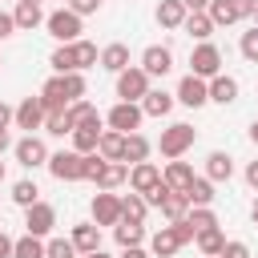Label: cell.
<instances>
[{
    "label": "cell",
    "mask_w": 258,
    "mask_h": 258,
    "mask_svg": "<svg viewBox=\"0 0 258 258\" xmlns=\"http://www.w3.org/2000/svg\"><path fill=\"white\" fill-rule=\"evenodd\" d=\"M81 97H85V77H81V73H56V77H48L44 89H40V101H44L48 109H69V105L81 101Z\"/></svg>",
    "instance_id": "obj_1"
},
{
    "label": "cell",
    "mask_w": 258,
    "mask_h": 258,
    "mask_svg": "<svg viewBox=\"0 0 258 258\" xmlns=\"http://www.w3.org/2000/svg\"><path fill=\"white\" fill-rule=\"evenodd\" d=\"M198 234H194V226H189V218H181V222H169V226H161L153 238H149V250L157 254V258H173L185 242H194Z\"/></svg>",
    "instance_id": "obj_2"
},
{
    "label": "cell",
    "mask_w": 258,
    "mask_h": 258,
    "mask_svg": "<svg viewBox=\"0 0 258 258\" xmlns=\"http://www.w3.org/2000/svg\"><path fill=\"white\" fill-rule=\"evenodd\" d=\"M85 157H89V153H77V149L48 153V173H52L56 181H85Z\"/></svg>",
    "instance_id": "obj_3"
},
{
    "label": "cell",
    "mask_w": 258,
    "mask_h": 258,
    "mask_svg": "<svg viewBox=\"0 0 258 258\" xmlns=\"http://www.w3.org/2000/svg\"><path fill=\"white\" fill-rule=\"evenodd\" d=\"M44 28H48V36H52V40H60V44L81 40V16H77L73 8H56V12H48Z\"/></svg>",
    "instance_id": "obj_4"
},
{
    "label": "cell",
    "mask_w": 258,
    "mask_h": 258,
    "mask_svg": "<svg viewBox=\"0 0 258 258\" xmlns=\"http://www.w3.org/2000/svg\"><path fill=\"white\" fill-rule=\"evenodd\" d=\"M194 137H198V129L194 125H185V121H177V125H169V129H161V157H181L189 145H194Z\"/></svg>",
    "instance_id": "obj_5"
},
{
    "label": "cell",
    "mask_w": 258,
    "mask_h": 258,
    "mask_svg": "<svg viewBox=\"0 0 258 258\" xmlns=\"http://www.w3.org/2000/svg\"><path fill=\"white\" fill-rule=\"evenodd\" d=\"M149 93V73L141 64H129L125 73H117V97L121 101H141Z\"/></svg>",
    "instance_id": "obj_6"
},
{
    "label": "cell",
    "mask_w": 258,
    "mask_h": 258,
    "mask_svg": "<svg viewBox=\"0 0 258 258\" xmlns=\"http://www.w3.org/2000/svg\"><path fill=\"white\" fill-rule=\"evenodd\" d=\"M141 117H145V109H141V101H117L113 109H109V129H117V133H137V125H141Z\"/></svg>",
    "instance_id": "obj_7"
},
{
    "label": "cell",
    "mask_w": 258,
    "mask_h": 258,
    "mask_svg": "<svg viewBox=\"0 0 258 258\" xmlns=\"http://www.w3.org/2000/svg\"><path fill=\"white\" fill-rule=\"evenodd\" d=\"M189 73H198V77H218L222 73V52H218V44H210V40H202L194 52H189Z\"/></svg>",
    "instance_id": "obj_8"
},
{
    "label": "cell",
    "mask_w": 258,
    "mask_h": 258,
    "mask_svg": "<svg viewBox=\"0 0 258 258\" xmlns=\"http://www.w3.org/2000/svg\"><path fill=\"white\" fill-rule=\"evenodd\" d=\"M177 101H181L185 109H202V105L210 101V85H206V77H198V73L181 77V85H177Z\"/></svg>",
    "instance_id": "obj_9"
},
{
    "label": "cell",
    "mask_w": 258,
    "mask_h": 258,
    "mask_svg": "<svg viewBox=\"0 0 258 258\" xmlns=\"http://www.w3.org/2000/svg\"><path fill=\"white\" fill-rule=\"evenodd\" d=\"M44 117H48V105L40 101V97H24L20 105H16V129H44Z\"/></svg>",
    "instance_id": "obj_10"
},
{
    "label": "cell",
    "mask_w": 258,
    "mask_h": 258,
    "mask_svg": "<svg viewBox=\"0 0 258 258\" xmlns=\"http://www.w3.org/2000/svg\"><path fill=\"white\" fill-rule=\"evenodd\" d=\"M12 153H16V161L24 165V169H36V165H48V149H44V141L40 137H20L16 145H12Z\"/></svg>",
    "instance_id": "obj_11"
},
{
    "label": "cell",
    "mask_w": 258,
    "mask_h": 258,
    "mask_svg": "<svg viewBox=\"0 0 258 258\" xmlns=\"http://www.w3.org/2000/svg\"><path fill=\"white\" fill-rule=\"evenodd\" d=\"M24 226H28V234L44 238V234L56 226V210H52L48 202H32V206L24 210Z\"/></svg>",
    "instance_id": "obj_12"
},
{
    "label": "cell",
    "mask_w": 258,
    "mask_h": 258,
    "mask_svg": "<svg viewBox=\"0 0 258 258\" xmlns=\"http://www.w3.org/2000/svg\"><path fill=\"white\" fill-rule=\"evenodd\" d=\"M93 222H97V226H117V222H121V198L109 194V189H101V194L93 198Z\"/></svg>",
    "instance_id": "obj_13"
},
{
    "label": "cell",
    "mask_w": 258,
    "mask_h": 258,
    "mask_svg": "<svg viewBox=\"0 0 258 258\" xmlns=\"http://www.w3.org/2000/svg\"><path fill=\"white\" fill-rule=\"evenodd\" d=\"M141 69H145L149 77H165V73L173 69V52H169L165 44H149V48L141 52Z\"/></svg>",
    "instance_id": "obj_14"
},
{
    "label": "cell",
    "mask_w": 258,
    "mask_h": 258,
    "mask_svg": "<svg viewBox=\"0 0 258 258\" xmlns=\"http://www.w3.org/2000/svg\"><path fill=\"white\" fill-rule=\"evenodd\" d=\"M157 181H161V169H157L153 161H137V165H129V189H133V194H149Z\"/></svg>",
    "instance_id": "obj_15"
},
{
    "label": "cell",
    "mask_w": 258,
    "mask_h": 258,
    "mask_svg": "<svg viewBox=\"0 0 258 258\" xmlns=\"http://www.w3.org/2000/svg\"><path fill=\"white\" fill-rule=\"evenodd\" d=\"M69 238H73V246H77V254H89V250H101V226H97V222H77Z\"/></svg>",
    "instance_id": "obj_16"
},
{
    "label": "cell",
    "mask_w": 258,
    "mask_h": 258,
    "mask_svg": "<svg viewBox=\"0 0 258 258\" xmlns=\"http://www.w3.org/2000/svg\"><path fill=\"white\" fill-rule=\"evenodd\" d=\"M161 177H165V185H169V189H181V194H185V189H189V181H194V165H189V161H181V157H173V161L165 165V173H161Z\"/></svg>",
    "instance_id": "obj_17"
},
{
    "label": "cell",
    "mask_w": 258,
    "mask_h": 258,
    "mask_svg": "<svg viewBox=\"0 0 258 258\" xmlns=\"http://www.w3.org/2000/svg\"><path fill=\"white\" fill-rule=\"evenodd\" d=\"M12 20H16V28L20 32H32L40 20H48L44 12H40V0H20L16 4V12H12Z\"/></svg>",
    "instance_id": "obj_18"
},
{
    "label": "cell",
    "mask_w": 258,
    "mask_h": 258,
    "mask_svg": "<svg viewBox=\"0 0 258 258\" xmlns=\"http://www.w3.org/2000/svg\"><path fill=\"white\" fill-rule=\"evenodd\" d=\"M101 69H109V73H125V69H129V44H121V40L105 44V48H101Z\"/></svg>",
    "instance_id": "obj_19"
},
{
    "label": "cell",
    "mask_w": 258,
    "mask_h": 258,
    "mask_svg": "<svg viewBox=\"0 0 258 258\" xmlns=\"http://www.w3.org/2000/svg\"><path fill=\"white\" fill-rule=\"evenodd\" d=\"M210 101H218V105H234V101H238V81L226 77V73L210 77Z\"/></svg>",
    "instance_id": "obj_20"
},
{
    "label": "cell",
    "mask_w": 258,
    "mask_h": 258,
    "mask_svg": "<svg viewBox=\"0 0 258 258\" xmlns=\"http://www.w3.org/2000/svg\"><path fill=\"white\" fill-rule=\"evenodd\" d=\"M173 93H165V89H149L145 97H141V109H145V117H165L169 109H173Z\"/></svg>",
    "instance_id": "obj_21"
},
{
    "label": "cell",
    "mask_w": 258,
    "mask_h": 258,
    "mask_svg": "<svg viewBox=\"0 0 258 258\" xmlns=\"http://www.w3.org/2000/svg\"><path fill=\"white\" fill-rule=\"evenodd\" d=\"M206 177H210V181H230V177H234V157L222 153V149H214V153L206 157Z\"/></svg>",
    "instance_id": "obj_22"
},
{
    "label": "cell",
    "mask_w": 258,
    "mask_h": 258,
    "mask_svg": "<svg viewBox=\"0 0 258 258\" xmlns=\"http://www.w3.org/2000/svg\"><path fill=\"white\" fill-rule=\"evenodd\" d=\"M185 16H189V8H185L181 0H161V4H157V24H161V28H181Z\"/></svg>",
    "instance_id": "obj_23"
},
{
    "label": "cell",
    "mask_w": 258,
    "mask_h": 258,
    "mask_svg": "<svg viewBox=\"0 0 258 258\" xmlns=\"http://www.w3.org/2000/svg\"><path fill=\"white\" fill-rule=\"evenodd\" d=\"M101 133H105L101 125H77L69 137H73V149H77V153H97V141H101Z\"/></svg>",
    "instance_id": "obj_24"
},
{
    "label": "cell",
    "mask_w": 258,
    "mask_h": 258,
    "mask_svg": "<svg viewBox=\"0 0 258 258\" xmlns=\"http://www.w3.org/2000/svg\"><path fill=\"white\" fill-rule=\"evenodd\" d=\"M97 153H101L105 161H121V157H125V133L105 129V133H101V141H97Z\"/></svg>",
    "instance_id": "obj_25"
},
{
    "label": "cell",
    "mask_w": 258,
    "mask_h": 258,
    "mask_svg": "<svg viewBox=\"0 0 258 258\" xmlns=\"http://www.w3.org/2000/svg\"><path fill=\"white\" fill-rule=\"evenodd\" d=\"M121 181H129V165H125V161H105V169L97 173L93 185H97V189H117Z\"/></svg>",
    "instance_id": "obj_26"
},
{
    "label": "cell",
    "mask_w": 258,
    "mask_h": 258,
    "mask_svg": "<svg viewBox=\"0 0 258 258\" xmlns=\"http://www.w3.org/2000/svg\"><path fill=\"white\" fill-rule=\"evenodd\" d=\"M157 210H161V218H169V222H181V218L189 214V198H185L181 189H169V194H165V202H161Z\"/></svg>",
    "instance_id": "obj_27"
},
{
    "label": "cell",
    "mask_w": 258,
    "mask_h": 258,
    "mask_svg": "<svg viewBox=\"0 0 258 258\" xmlns=\"http://www.w3.org/2000/svg\"><path fill=\"white\" fill-rule=\"evenodd\" d=\"M113 238H117V246H141L145 242V222H117L113 226Z\"/></svg>",
    "instance_id": "obj_28"
},
{
    "label": "cell",
    "mask_w": 258,
    "mask_h": 258,
    "mask_svg": "<svg viewBox=\"0 0 258 258\" xmlns=\"http://www.w3.org/2000/svg\"><path fill=\"white\" fill-rule=\"evenodd\" d=\"M181 28H185V32H189V36H194V40H198V44H202V40H210V32H214V28H218V24H214V20H210V12H189V16H185V24H181Z\"/></svg>",
    "instance_id": "obj_29"
},
{
    "label": "cell",
    "mask_w": 258,
    "mask_h": 258,
    "mask_svg": "<svg viewBox=\"0 0 258 258\" xmlns=\"http://www.w3.org/2000/svg\"><path fill=\"white\" fill-rule=\"evenodd\" d=\"M145 214H149L145 194H125V198H121V218H125V222H145Z\"/></svg>",
    "instance_id": "obj_30"
},
{
    "label": "cell",
    "mask_w": 258,
    "mask_h": 258,
    "mask_svg": "<svg viewBox=\"0 0 258 258\" xmlns=\"http://www.w3.org/2000/svg\"><path fill=\"white\" fill-rule=\"evenodd\" d=\"M77 125H73V117H69V109H48V117H44V133H52V137H64V133H73Z\"/></svg>",
    "instance_id": "obj_31"
},
{
    "label": "cell",
    "mask_w": 258,
    "mask_h": 258,
    "mask_svg": "<svg viewBox=\"0 0 258 258\" xmlns=\"http://www.w3.org/2000/svg\"><path fill=\"white\" fill-rule=\"evenodd\" d=\"M149 157V141L141 137V133H125V165H137V161H145Z\"/></svg>",
    "instance_id": "obj_32"
},
{
    "label": "cell",
    "mask_w": 258,
    "mask_h": 258,
    "mask_svg": "<svg viewBox=\"0 0 258 258\" xmlns=\"http://www.w3.org/2000/svg\"><path fill=\"white\" fill-rule=\"evenodd\" d=\"M206 12H210V20H214L218 28H226V24H238V20H242V16H238V8H234L230 0H210V8H206Z\"/></svg>",
    "instance_id": "obj_33"
},
{
    "label": "cell",
    "mask_w": 258,
    "mask_h": 258,
    "mask_svg": "<svg viewBox=\"0 0 258 258\" xmlns=\"http://www.w3.org/2000/svg\"><path fill=\"white\" fill-rule=\"evenodd\" d=\"M12 258H48V250H44V242L36 234H24V238H16Z\"/></svg>",
    "instance_id": "obj_34"
},
{
    "label": "cell",
    "mask_w": 258,
    "mask_h": 258,
    "mask_svg": "<svg viewBox=\"0 0 258 258\" xmlns=\"http://www.w3.org/2000/svg\"><path fill=\"white\" fill-rule=\"evenodd\" d=\"M69 117H73V125H101V113H97V105H89L85 97L69 105Z\"/></svg>",
    "instance_id": "obj_35"
},
{
    "label": "cell",
    "mask_w": 258,
    "mask_h": 258,
    "mask_svg": "<svg viewBox=\"0 0 258 258\" xmlns=\"http://www.w3.org/2000/svg\"><path fill=\"white\" fill-rule=\"evenodd\" d=\"M185 198H189V206H210L214 202V181L210 177H194L189 189H185Z\"/></svg>",
    "instance_id": "obj_36"
},
{
    "label": "cell",
    "mask_w": 258,
    "mask_h": 258,
    "mask_svg": "<svg viewBox=\"0 0 258 258\" xmlns=\"http://www.w3.org/2000/svg\"><path fill=\"white\" fill-rule=\"evenodd\" d=\"M48 64H52V73H81V69H77V52H73V44H60V48L48 56Z\"/></svg>",
    "instance_id": "obj_37"
},
{
    "label": "cell",
    "mask_w": 258,
    "mask_h": 258,
    "mask_svg": "<svg viewBox=\"0 0 258 258\" xmlns=\"http://www.w3.org/2000/svg\"><path fill=\"white\" fill-rule=\"evenodd\" d=\"M194 242H198V250H202V254H222V246H226V234H222L218 226H210V230H202Z\"/></svg>",
    "instance_id": "obj_38"
},
{
    "label": "cell",
    "mask_w": 258,
    "mask_h": 258,
    "mask_svg": "<svg viewBox=\"0 0 258 258\" xmlns=\"http://www.w3.org/2000/svg\"><path fill=\"white\" fill-rule=\"evenodd\" d=\"M189 226H194V234H202V230H210V226H218V218H214V210L210 206H189Z\"/></svg>",
    "instance_id": "obj_39"
},
{
    "label": "cell",
    "mask_w": 258,
    "mask_h": 258,
    "mask_svg": "<svg viewBox=\"0 0 258 258\" xmlns=\"http://www.w3.org/2000/svg\"><path fill=\"white\" fill-rule=\"evenodd\" d=\"M73 52H77V69H89V64L101 60V52H97L93 40H73Z\"/></svg>",
    "instance_id": "obj_40"
},
{
    "label": "cell",
    "mask_w": 258,
    "mask_h": 258,
    "mask_svg": "<svg viewBox=\"0 0 258 258\" xmlns=\"http://www.w3.org/2000/svg\"><path fill=\"white\" fill-rule=\"evenodd\" d=\"M36 194H40V189H36V181H28V177H24V181H16V185H12V202H16V206H24V210H28V206H32V202H40V198H36Z\"/></svg>",
    "instance_id": "obj_41"
},
{
    "label": "cell",
    "mask_w": 258,
    "mask_h": 258,
    "mask_svg": "<svg viewBox=\"0 0 258 258\" xmlns=\"http://www.w3.org/2000/svg\"><path fill=\"white\" fill-rule=\"evenodd\" d=\"M44 250H48V258H81L77 246H73V238H52Z\"/></svg>",
    "instance_id": "obj_42"
},
{
    "label": "cell",
    "mask_w": 258,
    "mask_h": 258,
    "mask_svg": "<svg viewBox=\"0 0 258 258\" xmlns=\"http://www.w3.org/2000/svg\"><path fill=\"white\" fill-rule=\"evenodd\" d=\"M242 56L250 60V64H258V28H250V32H242Z\"/></svg>",
    "instance_id": "obj_43"
},
{
    "label": "cell",
    "mask_w": 258,
    "mask_h": 258,
    "mask_svg": "<svg viewBox=\"0 0 258 258\" xmlns=\"http://www.w3.org/2000/svg\"><path fill=\"white\" fill-rule=\"evenodd\" d=\"M218 258H250V246L246 242H238V238H226V246H222V254Z\"/></svg>",
    "instance_id": "obj_44"
},
{
    "label": "cell",
    "mask_w": 258,
    "mask_h": 258,
    "mask_svg": "<svg viewBox=\"0 0 258 258\" xmlns=\"http://www.w3.org/2000/svg\"><path fill=\"white\" fill-rule=\"evenodd\" d=\"M69 8H73L77 16H93V12L101 8V0H69Z\"/></svg>",
    "instance_id": "obj_45"
},
{
    "label": "cell",
    "mask_w": 258,
    "mask_h": 258,
    "mask_svg": "<svg viewBox=\"0 0 258 258\" xmlns=\"http://www.w3.org/2000/svg\"><path fill=\"white\" fill-rule=\"evenodd\" d=\"M234 8H238V16L246 20V16H254V8H258V0H230Z\"/></svg>",
    "instance_id": "obj_46"
},
{
    "label": "cell",
    "mask_w": 258,
    "mask_h": 258,
    "mask_svg": "<svg viewBox=\"0 0 258 258\" xmlns=\"http://www.w3.org/2000/svg\"><path fill=\"white\" fill-rule=\"evenodd\" d=\"M12 121H16V109H8V105L0 101V129H8Z\"/></svg>",
    "instance_id": "obj_47"
},
{
    "label": "cell",
    "mask_w": 258,
    "mask_h": 258,
    "mask_svg": "<svg viewBox=\"0 0 258 258\" xmlns=\"http://www.w3.org/2000/svg\"><path fill=\"white\" fill-rule=\"evenodd\" d=\"M8 32H16V20H12L8 12H0V40H4Z\"/></svg>",
    "instance_id": "obj_48"
},
{
    "label": "cell",
    "mask_w": 258,
    "mask_h": 258,
    "mask_svg": "<svg viewBox=\"0 0 258 258\" xmlns=\"http://www.w3.org/2000/svg\"><path fill=\"white\" fill-rule=\"evenodd\" d=\"M246 185H250V189H258V161H250V165H246Z\"/></svg>",
    "instance_id": "obj_49"
},
{
    "label": "cell",
    "mask_w": 258,
    "mask_h": 258,
    "mask_svg": "<svg viewBox=\"0 0 258 258\" xmlns=\"http://www.w3.org/2000/svg\"><path fill=\"white\" fill-rule=\"evenodd\" d=\"M12 246H16V242H12V238L0 230V258H12Z\"/></svg>",
    "instance_id": "obj_50"
},
{
    "label": "cell",
    "mask_w": 258,
    "mask_h": 258,
    "mask_svg": "<svg viewBox=\"0 0 258 258\" xmlns=\"http://www.w3.org/2000/svg\"><path fill=\"white\" fill-rule=\"evenodd\" d=\"M121 258H149L141 246H121Z\"/></svg>",
    "instance_id": "obj_51"
},
{
    "label": "cell",
    "mask_w": 258,
    "mask_h": 258,
    "mask_svg": "<svg viewBox=\"0 0 258 258\" xmlns=\"http://www.w3.org/2000/svg\"><path fill=\"white\" fill-rule=\"evenodd\" d=\"M181 4H185L189 12H206V8H210V0H181Z\"/></svg>",
    "instance_id": "obj_52"
},
{
    "label": "cell",
    "mask_w": 258,
    "mask_h": 258,
    "mask_svg": "<svg viewBox=\"0 0 258 258\" xmlns=\"http://www.w3.org/2000/svg\"><path fill=\"white\" fill-rule=\"evenodd\" d=\"M8 145H12V137H8V129H0V153H4Z\"/></svg>",
    "instance_id": "obj_53"
},
{
    "label": "cell",
    "mask_w": 258,
    "mask_h": 258,
    "mask_svg": "<svg viewBox=\"0 0 258 258\" xmlns=\"http://www.w3.org/2000/svg\"><path fill=\"white\" fill-rule=\"evenodd\" d=\"M81 258H109L105 250H89V254H81Z\"/></svg>",
    "instance_id": "obj_54"
},
{
    "label": "cell",
    "mask_w": 258,
    "mask_h": 258,
    "mask_svg": "<svg viewBox=\"0 0 258 258\" xmlns=\"http://www.w3.org/2000/svg\"><path fill=\"white\" fill-rule=\"evenodd\" d=\"M250 141H254V145H258V121H254V125H250Z\"/></svg>",
    "instance_id": "obj_55"
},
{
    "label": "cell",
    "mask_w": 258,
    "mask_h": 258,
    "mask_svg": "<svg viewBox=\"0 0 258 258\" xmlns=\"http://www.w3.org/2000/svg\"><path fill=\"white\" fill-rule=\"evenodd\" d=\"M250 218H254V226H258V202H254V206H250Z\"/></svg>",
    "instance_id": "obj_56"
},
{
    "label": "cell",
    "mask_w": 258,
    "mask_h": 258,
    "mask_svg": "<svg viewBox=\"0 0 258 258\" xmlns=\"http://www.w3.org/2000/svg\"><path fill=\"white\" fill-rule=\"evenodd\" d=\"M250 20H254V28H258V8H254V16H250Z\"/></svg>",
    "instance_id": "obj_57"
},
{
    "label": "cell",
    "mask_w": 258,
    "mask_h": 258,
    "mask_svg": "<svg viewBox=\"0 0 258 258\" xmlns=\"http://www.w3.org/2000/svg\"><path fill=\"white\" fill-rule=\"evenodd\" d=\"M0 181H4V161H0Z\"/></svg>",
    "instance_id": "obj_58"
},
{
    "label": "cell",
    "mask_w": 258,
    "mask_h": 258,
    "mask_svg": "<svg viewBox=\"0 0 258 258\" xmlns=\"http://www.w3.org/2000/svg\"><path fill=\"white\" fill-rule=\"evenodd\" d=\"M202 258H218V254H202Z\"/></svg>",
    "instance_id": "obj_59"
},
{
    "label": "cell",
    "mask_w": 258,
    "mask_h": 258,
    "mask_svg": "<svg viewBox=\"0 0 258 258\" xmlns=\"http://www.w3.org/2000/svg\"><path fill=\"white\" fill-rule=\"evenodd\" d=\"M0 64H4V60H0Z\"/></svg>",
    "instance_id": "obj_60"
}]
</instances>
